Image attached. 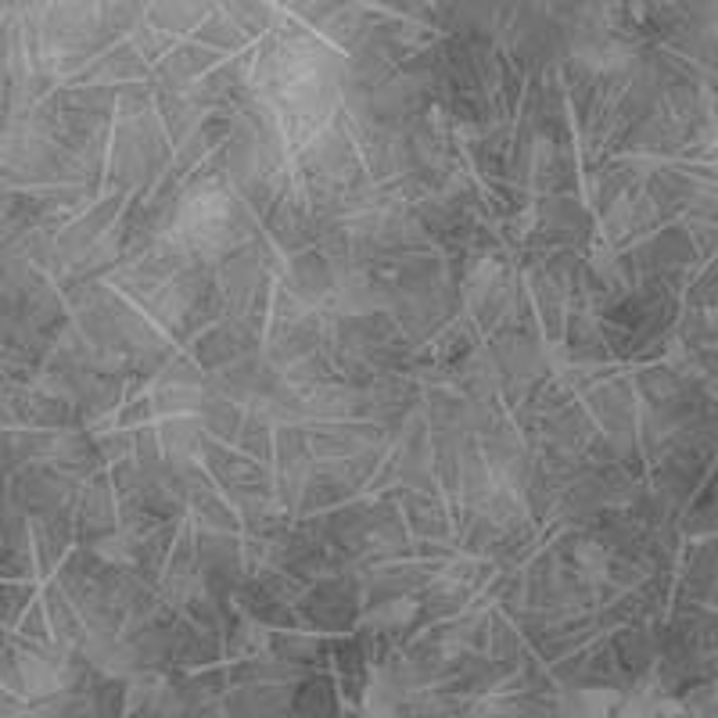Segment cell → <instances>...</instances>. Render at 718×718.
Segmentation results:
<instances>
[{
  "instance_id": "obj_1",
  "label": "cell",
  "mask_w": 718,
  "mask_h": 718,
  "mask_svg": "<svg viewBox=\"0 0 718 718\" xmlns=\"http://www.w3.org/2000/svg\"><path fill=\"white\" fill-rule=\"evenodd\" d=\"M614 701H618V693L614 690H582L561 704L557 718H607L614 708Z\"/></svg>"
},
{
  "instance_id": "obj_2",
  "label": "cell",
  "mask_w": 718,
  "mask_h": 718,
  "mask_svg": "<svg viewBox=\"0 0 718 718\" xmlns=\"http://www.w3.org/2000/svg\"><path fill=\"white\" fill-rule=\"evenodd\" d=\"M413 611H417V607H413L410 600H395V604H388V607H381V611L370 614V622L374 625H403Z\"/></svg>"
}]
</instances>
